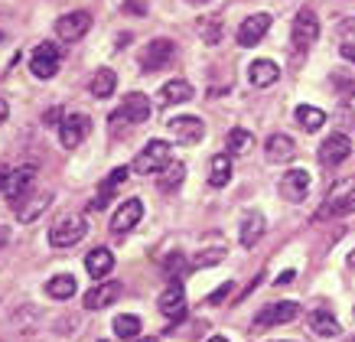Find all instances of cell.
Here are the masks:
<instances>
[{
	"label": "cell",
	"mask_w": 355,
	"mask_h": 342,
	"mask_svg": "<svg viewBox=\"0 0 355 342\" xmlns=\"http://www.w3.org/2000/svg\"><path fill=\"white\" fill-rule=\"evenodd\" d=\"M124 10H128V13H147V7H144V3H137V0H128V3H124Z\"/></svg>",
	"instance_id": "obj_40"
},
{
	"label": "cell",
	"mask_w": 355,
	"mask_h": 342,
	"mask_svg": "<svg viewBox=\"0 0 355 342\" xmlns=\"http://www.w3.org/2000/svg\"><path fill=\"white\" fill-rule=\"evenodd\" d=\"M98 342H111V339H98Z\"/></svg>",
	"instance_id": "obj_47"
},
{
	"label": "cell",
	"mask_w": 355,
	"mask_h": 342,
	"mask_svg": "<svg viewBox=\"0 0 355 342\" xmlns=\"http://www.w3.org/2000/svg\"><path fill=\"white\" fill-rule=\"evenodd\" d=\"M349 153H352V137H345V134H329V137L320 144V163H323V166L343 163Z\"/></svg>",
	"instance_id": "obj_14"
},
{
	"label": "cell",
	"mask_w": 355,
	"mask_h": 342,
	"mask_svg": "<svg viewBox=\"0 0 355 342\" xmlns=\"http://www.w3.org/2000/svg\"><path fill=\"white\" fill-rule=\"evenodd\" d=\"M59 62H62V53L55 43H40L33 49V59H30V72L36 78H53L59 72Z\"/></svg>",
	"instance_id": "obj_7"
},
{
	"label": "cell",
	"mask_w": 355,
	"mask_h": 342,
	"mask_svg": "<svg viewBox=\"0 0 355 342\" xmlns=\"http://www.w3.org/2000/svg\"><path fill=\"white\" fill-rule=\"evenodd\" d=\"M140 219H144V203H140V199H128V203L118 205V212L111 215V232H114V235H124Z\"/></svg>",
	"instance_id": "obj_17"
},
{
	"label": "cell",
	"mask_w": 355,
	"mask_h": 342,
	"mask_svg": "<svg viewBox=\"0 0 355 342\" xmlns=\"http://www.w3.org/2000/svg\"><path fill=\"white\" fill-rule=\"evenodd\" d=\"M118 297H121V284L118 280H105V284H95V287L88 290L82 303H85V310H105Z\"/></svg>",
	"instance_id": "obj_18"
},
{
	"label": "cell",
	"mask_w": 355,
	"mask_h": 342,
	"mask_svg": "<svg viewBox=\"0 0 355 342\" xmlns=\"http://www.w3.org/2000/svg\"><path fill=\"white\" fill-rule=\"evenodd\" d=\"M124 180H128V170H124V166H118V170H111L108 176H105V182L98 186V196L92 199V209H108L111 196H114V189H118V186H121Z\"/></svg>",
	"instance_id": "obj_24"
},
{
	"label": "cell",
	"mask_w": 355,
	"mask_h": 342,
	"mask_svg": "<svg viewBox=\"0 0 355 342\" xmlns=\"http://www.w3.org/2000/svg\"><path fill=\"white\" fill-rule=\"evenodd\" d=\"M349 212H355V180H339L333 186L329 199L320 205L316 219L323 222V219H336V215H349Z\"/></svg>",
	"instance_id": "obj_1"
},
{
	"label": "cell",
	"mask_w": 355,
	"mask_h": 342,
	"mask_svg": "<svg viewBox=\"0 0 355 342\" xmlns=\"http://www.w3.org/2000/svg\"><path fill=\"white\" fill-rule=\"evenodd\" d=\"M316 40H320V17L313 10H300L293 17V46L300 53H306Z\"/></svg>",
	"instance_id": "obj_10"
},
{
	"label": "cell",
	"mask_w": 355,
	"mask_h": 342,
	"mask_svg": "<svg viewBox=\"0 0 355 342\" xmlns=\"http://www.w3.org/2000/svg\"><path fill=\"white\" fill-rule=\"evenodd\" d=\"M53 203V193H30V199H20V203L13 205L17 209V222L30 225L36 215L46 212V205Z\"/></svg>",
	"instance_id": "obj_21"
},
{
	"label": "cell",
	"mask_w": 355,
	"mask_h": 342,
	"mask_svg": "<svg viewBox=\"0 0 355 342\" xmlns=\"http://www.w3.org/2000/svg\"><path fill=\"white\" fill-rule=\"evenodd\" d=\"M300 320V303L293 300H280V303H270L254 316V330H268V326H284V323Z\"/></svg>",
	"instance_id": "obj_5"
},
{
	"label": "cell",
	"mask_w": 355,
	"mask_h": 342,
	"mask_svg": "<svg viewBox=\"0 0 355 342\" xmlns=\"http://www.w3.org/2000/svg\"><path fill=\"white\" fill-rule=\"evenodd\" d=\"M10 173H13V166H7V163H0V193L7 189V180H10Z\"/></svg>",
	"instance_id": "obj_39"
},
{
	"label": "cell",
	"mask_w": 355,
	"mask_h": 342,
	"mask_svg": "<svg viewBox=\"0 0 355 342\" xmlns=\"http://www.w3.org/2000/svg\"><path fill=\"white\" fill-rule=\"evenodd\" d=\"M183 268H186V257L180 255V251H176V255H170V257H166V264H163V271H166V274H173V277H176Z\"/></svg>",
	"instance_id": "obj_36"
},
{
	"label": "cell",
	"mask_w": 355,
	"mask_h": 342,
	"mask_svg": "<svg viewBox=\"0 0 355 342\" xmlns=\"http://www.w3.org/2000/svg\"><path fill=\"white\" fill-rule=\"evenodd\" d=\"M46 124H62L65 121V114H62V108H49V111H46Z\"/></svg>",
	"instance_id": "obj_38"
},
{
	"label": "cell",
	"mask_w": 355,
	"mask_h": 342,
	"mask_svg": "<svg viewBox=\"0 0 355 342\" xmlns=\"http://www.w3.org/2000/svg\"><path fill=\"white\" fill-rule=\"evenodd\" d=\"M36 182V166H13L10 180H7V189H3V196H7V203L17 205L23 199V196L30 193V186Z\"/></svg>",
	"instance_id": "obj_13"
},
{
	"label": "cell",
	"mask_w": 355,
	"mask_h": 342,
	"mask_svg": "<svg viewBox=\"0 0 355 342\" xmlns=\"http://www.w3.org/2000/svg\"><path fill=\"white\" fill-rule=\"evenodd\" d=\"M209 342H228V339H225V336H212V339H209Z\"/></svg>",
	"instance_id": "obj_43"
},
{
	"label": "cell",
	"mask_w": 355,
	"mask_h": 342,
	"mask_svg": "<svg viewBox=\"0 0 355 342\" xmlns=\"http://www.w3.org/2000/svg\"><path fill=\"white\" fill-rule=\"evenodd\" d=\"M202 40L209 46H216L218 40H222V20H218V17H209V20H202Z\"/></svg>",
	"instance_id": "obj_35"
},
{
	"label": "cell",
	"mask_w": 355,
	"mask_h": 342,
	"mask_svg": "<svg viewBox=\"0 0 355 342\" xmlns=\"http://www.w3.org/2000/svg\"><path fill=\"white\" fill-rule=\"evenodd\" d=\"M173 55H176V43H173V40H153V43H147L144 53H140V69H144V72H157V69L173 62Z\"/></svg>",
	"instance_id": "obj_9"
},
{
	"label": "cell",
	"mask_w": 355,
	"mask_h": 342,
	"mask_svg": "<svg viewBox=\"0 0 355 342\" xmlns=\"http://www.w3.org/2000/svg\"><path fill=\"white\" fill-rule=\"evenodd\" d=\"M270 30V13H251L241 26H238V46H258L264 40V33Z\"/></svg>",
	"instance_id": "obj_15"
},
{
	"label": "cell",
	"mask_w": 355,
	"mask_h": 342,
	"mask_svg": "<svg viewBox=\"0 0 355 342\" xmlns=\"http://www.w3.org/2000/svg\"><path fill=\"white\" fill-rule=\"evenodd\" d=\"M225 147H228V157H248L254 150V134L245 128H232L225 137Z\"/></svg>",
	"instance_id": "obj_27"
},
{
	"label": "cell",
	"mask_w": 355,
	"mask_h": 342,
	"mask_svg": "<svg viewBox=\"0 0 355 342\" xmlns=\"http://www.w3.org/2000/svg\"><path fill=\"white\" fill-rule=\"evenodd\" d=\"M183 176H186V166L180 160H173L170 166L160 173V189H166V193H170V189H180Z\"/></svg>",
	"instance_id": "obj_34"
},
{
	"label": "cell",
	"mask_w": 355,
	"mask_h": 342,
	"mask_svg": "<svg viewBox=\"0 0 355 342\" xmlns=\"http://www.w3.org/2000/svg\"><path fill=\"white\" fill-rule=\"evenodd\" d=\"M264 157H268V163H291L297 157V144L287 134H270L264 144Z\"/></svg>",
	"instance_id": "obj_19"
},
{
	"label": "cell",
	"mask_w": 355,
	"mask_h": 342,
	"mask_svg": "<svg viewBox=\"0 0 355 342\" xmlns=\"http://www.w3.org/2000/svg\"><path fill=\"white\" fill-rule=\"evenodd\" d=\"M189 3H209V0H189Z\"/></svg>",
	"instance_id": "obj_44"
},
{
	"label": "cell",
	"mask_w": 355,
	"mask_h": 342,
	"mask_svg": "<svg viewBox=\"0 0 355 342\" xmlns=\"http://www.w3.org/2000/svg\"><path fill=\"white\" fill-rule=\"evenodd\" d=\"M284 342H287V339H284Z\"/></svg>",
	"instance_id": "obj_49"
},
{
	"label": "cell",
	"mask_w": 355,
	"mask_h": 342,
	"mask_svg": "<svg viewBox=\"0 0 355 342\" xmlns=\"http://www.w3.org/2000/svg\"><path fill=\"white\" fill-rule=\"evenodd\" d=\"M297 124H300L303 130H320L326 124V111H320L316 105H297Z\"/></svg>",
	"instance_id": "obj_30"
},
{
	"label": "cell",
	"mask_w": 355,
	"mask_h": 342,
	"mask_svg": "<svg viewBox=\"0 0 355 342\" xmlns=\"http://www.w3.org/2000/svg\"><path fill=\"white\" fill-rule=\"evenodd\" d=\"M88 225L82 215H62L55 219L53 228H49V245L53 248H76L82 238H85Z\"/></svg>",
	"instance_id": "obj_3"
},
{
	"label": "cell",
	"mask_w": 355,
	"mask_h": 342,
	"mask_svg": "<svg viewBox=\"0 0 355 342\" xmlns=\"http://www.w3.org/2000/svg\"><path fill=\"white\" fill-rule=\"evenodd\" d=\"M111 268H114V255H111L108 248H95V251H88V257H85V271H88V274H92L95 280L108 277Z\"/></svg>",
	"instance_id": "obj_25"
},
{
	"label": "cell",
	"mask_w": 355,
	"mask_h": 342,
	"mask_svg": "<svg viewBox=\"0 0 355 342\" xmlns=\"http://www.w3.org/2000/svg\"><path fill=\"white\" fill-rule=\"evenodd\" d=\"M88 130H92V121L85 114H65V121L59 124V144L65 150H76L88 137Z\"/></svg>",
	"instance_id": "obj_11"
},
{
	"label": "cell",
	"mask_w": 355,
	"mask_h": 342,
	"mask_svg": "<svg viewBox=\"0 0 355 342\" xmlns=\"http://www.w3.org/2000/svg\"><path fill=\"white\" fill-rule=\"evenodd\" d=\"M228 180H232V157L228 153H216L209 160V186L222 189V186H228Z\"/></svg>",
	"instance_id": "obj_28"
},
{
	"label": "cell",
	"mask_w": 355,
	"mask_h": 342,
	"mask_svg": "<svg viewBox=\"0 0 355 342\" xmlns=\"http://www.w3.org/2000/svg\"><path fill=\"white\" fill-rule=\"evenodd\" d=\"M76 290H78V284H76L72 274H55V277L46 284V293H49L53 300H69Z\"/></svg>",
	"instance_id": "obj_31"
},
{
	"label": "cell",
	"mask_w": 355,
	"mask_h": 342,
	"mask_svg": "<svg viewBox=\"0 0 355 342\" xmlns=\"http://www.w3.org/2000/svg\"><path fill=\"white\" fill-rule=\"evenodd\" d=\"M280 196H284L287 203H303V199L310 196V173L306 170L284 173V180H280Z\"/></svg>",
	"instance_id": "obj_16"
},
{
	"label": "cell",
	"mask_w": 355,
	"mask_h": 342,
	"mask_svg": "<svg viewBox=\"0 0 355 342\" xmlns=\"http://www.w3.org/2000/svg\"><path fill=\"white\" fill-rule=\"evenodd\" d=\"M140 326H144V323H140V316L124 313V316H118V320H114V336H118V339H137Z\"/></svg>",
	"instance_id": "obj_32"
},
{
	"label": "cell",
	"mask_w": 355,
	"mask_h": 342,
	"mask_svg": "<svg viewBox=\"0 0 355 342\" xmlns=\"http://www.w3.org/2000/svg\"><path fill=\"white\" fill-rule=\"evenodd\" d=\"M339 53H343V59L355 62V43H343V49H339Z\"/></svg>",
	"instance_id": "obj_41"
},
{
	"label": "cell",
	"mask_w": 355,
	"mask_h": 342,
	"mask_svg": "<svg viewBox=\"0 0 355 342\" xmlns=\"http://www.w3.org/2000/svg\"><path fill=\"white\" fill-rule=\"evenodd\" d=\"M114 88H118V72L114 69H98L92 75V95L95 98H111Z\"/></svg>",
	"instance_id": "obj_29"
},
{
	"label": "cell",
	"mask_w": 355,
	"mask_h": 342,
	"mask_svg": "<svg viewBox=\"0 0 355 342\" xmlns=\"http://www.w3.org/2000/svg\"><path fill=\"white\" fill-rule=\"evenodd\" d=\"M232 290H235V284H222V287H218L216 293H212V297H209V303H222V300H225L228 293H232Z\"/></svg>",
	"instance_id": "obj_37"
},
{
	"label": "cell",
	"mask_w": 355,
	"mask_h": 342,
	"mask_svg": "<svg viewBox=\"0 0 355 342\" xmlns=\"http://www.w3.org/2000/svg\"><path fill=\"white\" fill-rule=\"evenodd\" d=\"M189 98H193V85H189L186 78H173V82H166V85L160 88L157 101H160L163 108H170V105H183Z\"/></svg>",
	"instance_id": "obj_23"
},
{
	"label": "cell",
	"mask_w": 355,
	"mask_h": 342,
	"mask_svg": "<svg viewBox=\"0 0 355 342\" xmlns=\"http://www.w3.org/2000/svg\"><path fill=\"white\" fill-rule=\"evenodd\" d=\"M144 121H150V98L144 95V92H130L121 108L111 114V128H118V124H144Z\"/></svg>",
	"instance_id": "obj_4"
},
{
	"label": "cell",
	"mask_w": 355,
	"mask_h": 342,
	"mask_svg": "<svg viewBox=\"0 0 355 342\" xmlns=\"http://www.w3.org/2000/svg\"><path fill=\"white\" fill-rule=\"evenodd\" d=\"M0 40H3V33H0Z\"/></svg>",
	"instance_id": "obj_48"
},
{
	"label": "cell",
	"mask_w": 355,
	"mask_h": 342,
	"mask_svg": "<svg viewBox=\"0 0 355 342\" xmlns=\"http://www.w3.org/2000/svg\"><path fill=\"white\" fill-rule=\"evenodd\" d=\"M88 30H92V13H88V10H72V13H65V17H59V20H55V36H59V40H65V43H76V40H82Z\"/></svg>",
	"instance_id": "obj_8"
},
{
	"label": "cell",
	"mask_w": 355,
	"mask_h": 342,
	"mask_svg": "<svg viewBox=\"0 0 355 342\" xmlns=\"http://www.w3.org/2000/svg\"><path fill=\"white\" fill-rule=\"evenodd\" d=\"M3 238H7V235H3V232H0V245H3Z\"/></svg>",
	"instance_id": "obj_45"
},
{
	"label": "cell",
	"mask_w": 355,
	"mask_h": 342,
	"mask_svg": "<svg viewBox=\"0 0 355 342\" xmlns=\"http://www.w3.org/2000/svg\"><path fill=\"white\" fill-rule=\"evenodd\" d=\"M248 78H251V85H254V88H270V85H277L280 65L274 62V59H254V62L248 65Z\"/></svg>",
	"instance_id": "obj_20"
},
{
	"label": "cell",
	"mask_w": 355,
	"mask_h": 342,
	"mask_svg": "<svg viewBox=\"0 0 355 342\" xmlns=\"http://www.w3.org/2000/svg\"><path fill=\"white\" fill-rule=\"evenodd\" d=\"M160 313L170 323H180L186 316V293H183V284H180V280H173L170 287L160 293Z\"/></svg>",
	"instance_id": "obj_12"
},
{
	"label": "cell",
	"mask_w": 355,
	"mask_h": 342,
	"mask_svg": "<svg viewBox=\"0 0 355 342\" xmlns=\"http://www.w3.org/2000/svg\"><path fill=\"white\" fill-rule=\"evenodd\" d=\"M310 330L316 332V336H323V339H336L339 332H343V326H339V320H336L329 310H313L310 313Z\"/></svg>",
	"instance_id": "obj_26"
},
{
	"label": "cell",
	"mask_w": 355,
	"mask_h": 342,
	"mask_svg": "<svg viewBox=\"0 0 355 342\" xmlns=\"http://www.w3.org/2000/svg\"><path fill=\"white\" fill-rule=\"evenodd\" d=\"M170 163H173V147L170 144H166V140H150V144L137 153L134 170H137L140 176H150V173H163Z\"/></svg>",
	"instance_id": "obj_2"
},
{
	"label": "cell",
	"mask_w": 355,
	"mask_h": 342,
	"mask_svg": "<svg viewBox=\"0 0 355 342\" xmlns=\"http://www.w3.org/2000/svg\"><path fill=\"white\" fill-rule=\"evenodd\" d=\"M166 130H170V137L176 144H186V147H193V144H202L205 137V124L193 114H180V118H170L166 121Z\"/></svg>",
	"instance_id": "obj_6"
},
{
	"label": "cell",
	"mask_w": 355,
	"mask_h": 342,
	"mask_svg": "<svg viewBox=\"0 0 355 342\" xmlns=\"http://www.w3.org/2000/svg\"><path fill=\"white\" fill-rule=\"evenodd\" d=\"M264 228H268V222H264V212H258V209H251V212L245 215V222H241V245L245 248H254L264 238Z\"/></svg>",
	"instance_id": "obj_22"
},
{
	"label": "cell",
	"mask_w": 355,
	"mask_h": 342,
	"mask_svg": "<svg viewBox=\"0 0 355 342\" xmlns=\"http://www.w3.org/2000/svg\"><path fill=\"white\" fill-rule=\"evenodd\" d=\"M140 342H157V339H140Z\"/></svg>",
	"instance_id": "obj_46"
},
{
	"label": "cell",
	"mask_w": 355,
	"mask_h": 342,
	"mask_svg": "<svg viewBox=\"0 0 355 342\" xmlns=\"http://www.w3.org/2000/svg\"><path fill=\"white\" fill-rule=\"evenodd\" d=\"M225 261V245H216V248H205V251H199V255L193 257V268L196 271H205V268H216V264H222Z\"/></svg>",
	"instance_id": "obj_33"
},
{
	"label": "cell",
	"mask_w": 355,
	"mask_h": 342,
	"mask_svg": "<svg viewBox=\"0 0 355 342\" xmlns=\"http://www.w3.org/2000/svg\"><path fill=\"white\" fill-rule=\"evenodd\" d=\"M3 121H7V101L0 98V124H3Z\"/></svg>",
	"instance_id": "obj_42"
}]
</instances>
